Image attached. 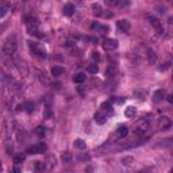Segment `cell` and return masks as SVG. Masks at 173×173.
<instances>
[{
	"mask_svg": "<svg viewBox=\"0 0 173 173\" xmlns=\"http://www.w3.org/2000/svg\"><path fill=\"white\" fill-rule=\"evenodd\" d=\"M51 115V111H50V107H46V110H45V112H43V118H46L48 119L49 116Z\"/></svg>",
	"mask_w": 173,
	"mask_h": 173,
	"instance_id": "cell-31",
	"label": "cell"
},
{
	"mask_svg": "<svg viewBox=\"0 0 173 173\" xmlns=\"http://www.w3.org/2000/svg\"><path fill=\"white\" fill-rule=\"evenodd\" d=\"M145 18H146V20H148V22L153 26L154 29H157L158 31H160V34H161V22H160V20H158L154 15H150V14H148Z\"/></svg>",
	"mask_w": 173,
	"mask_h": 173,
	"instance_id": "cell-5",
	"label": "cell"
},
{
	"mask_svg": "<svg viewBox=\"0 0 173 173\" xmlns=\"http://www.w3.org/2000/svg\"><path fill=\"white\" fill-rule=\"evenodd\" d=\"M62 12H64L65 16H72L74 12V6L71 3H66L64 6V8H62Z\"/></svg>",
	"mask_w": 173,
	"mask_h": 173,
	"instance_id": "cell-10",
	"label": "cell"
},
{
	"mask_svg": "<svg viewBox=\"0 0 173 173\" xmlns=\"http://www.w3.org/2000/svg\"><path fill=\"white\" fill-rule=\"evenodd\" d=\"M16 51V38L15 37H8L3 45V53L6 56H14Z\"/></svg>",
	"mask_w": 173,
	"mask_h": 173,
	"instance_id": "cell-1",
	"label": "cell"
},
{
	"mask_svg": "<svg viewBox=\"0 0 173 173\" xmlns=\"http://www.w3.org/2000/svg\"><path fill=\"white\" fill-rule=\"evenodd\" d=\"M12 173H20V168L19 167H15L12 169Z\"/></svg>",
	"mask_w": 173,
	"mask_h": 173,
	"instance_id": "cell-38",
	"label": "cell"
},
{
	"mask_svg": "<svg viewBox=\"0 0 173 173\" xmlns=\"http://www.w3.org/2000/svg\"><path fill=\"white\" fill-rule=\"evenodd\" d=\"M61 158H62V161H65V162H69V161L72 160V154L69 153V151H65V153H62Z\"/></svg>",
	"mask_w": 173,
	"mask_h": 173,
	"instance_id": "cell-27",
	"label": "cell"
},
{
	"mask_svg": "<svg viewBox=\"0 0 173 173\" xmlns=\"http://www.w3.org/2000/svg\"><path fill=\"white\" fill-rule=\"evenodd\" d=\"M116 29H118L120 32H127L128 30H130V22L126 20V19L119 20V22L116 23Z\"/></svg>",
	"mask_w": 173,
	"mask_h": 173,
	"instance_id": "cell-7",
	"label": "cell"
},
{
	"mask_svg": "<svg viewBox=\"0 0 173 173\" xmlns=\"http://www.w3.org/2000/svg\"><path fill=\"white\" fill-rule=\"evenodd\" d=\"M103 49L106 51H112V50H115L116 48H118V42L115 41V39H112V38H107L103 41Z\"/></svg>",
	"mask_w": 173,
	"mask_h": 173,
	"instance_id": "cell-2",
	"label": "cell"
},
{
	"mask_svg": "<svg viewBox=\"0 0 173 173\" xmlns=\"http://www.w3.org/2000/svg\"><path fill=\"white\" fill-rule=\"evenodd\" d=\"M156 61H157L156 53H154V51H150V50H149V62H150V64H154Z\"/></svg>",
	"mask_w": 173,
	"mask_h": 173,
	"instance_id": "cell-28",
	"label": "cell"
},
{
	"mask_svg": "<svg viewBox=\"0 0 173 173\" xmlns=\"http://www.w3.org/2000/svg\"><path fill=\"white\" fill-rule=\"evenodd\" d=\"M149 126H150V123H149L148 119H141L139 122L137 123V133L138 134H143L146 130H149Z\"/></svg>",
	"mask_w": 173,
	"mask_h": 173,
	"instance_id": "cell-4",
	"label": "cell"
},
{
	"mask_svg": "<svg viewBox=\"0 0 173 173\" xmlns=\"http://www.w3.org/2000/svg\"><path fill=\"white\" fill-rule=\"evenodd\" d=\"M76 45V42L72 41V39H68L66 42H65V46H68V48H71V46H74Z\"/></svg>",
	"mask_w": 173,
	"mask_h": 173,
	"instance_id": "cell-32",
	"label": "cell"
},
{
	"mask_svg": "<svg viewBox=\"0 0 173 173\" xmlns=\"http://www.w3.org/2000/svg\"><path fill=\"white\" fill-rule=\"evenodd\" d=\"M134 96L137 97V99H142V100H143L145 97H146V91H143V89H142V91H135Z\"/></svg>",
	"mask_w": 173,
	"mask_h": 173,
	"instance_id": "cell-23",
	"label": "cell"
},
{
	"mask_svg": "<svg viewBox=\"0 0 173 173\" xmlns=\"http://www.w3.org/2000/svg\"><path fill=\"white\" fill-rule=\"evenodd\" d=\"M157 10L160 14H165V7H157Z\"/></svg>",
	"mask_w": 173,
	"mask_h": 173,
	"instance_id": "cell-36",
	"label": "cell"
},
{
	"mask_svg": "<svg viewBox=\"0 0 173 173\" xmlns=\"http://www.w3.org/2000/svg\"><path fill=\"white\" fill-rule=\"evenodd\" d=\"M169 173H173V169H170V172Z\"/></svg>",
	"mask_w": 173,
	"mask_h": 173,
	"instance_id": "cell-41",
	"label": "cell"
},
{
	"mask_svg": "<svg viewBox=\"0 0 173 173\" xmlns=\"http://www.w3.org/2000/svg\"><path fill=\"white\" fill-rule=\"evenodd\" d=\"M100 108H102V111H104V112H112V104L108 102H104V103H102Z\"/></svg>",
	"mask_w": 173,
	"mask_h": 173,
	"instance_id": "cell-19",
	"label": "cell"
},
{
	"mask_svg": "<svg viewBox=\"0 0 173 173\" xmlns=\"http://www.w3.org/2000/svg\"><path fill=\"white\" fill-rule=\"evenodd\" d=\"M95 122L99 123V125H103V123L106 122V114L103 111H97L95 114Z\"/></svg>",
	"mask_w": 173,
	"mask_h": 173,
	"instance_id": "cell-13",
	"label": "cell"
},
{
	"mask_svg": "<svg viewBox=\"0 0 173 173\" xmlns=\"http://www.w3.org/2000/svg\"><path fill=\"white\" fill-rule=\"evenodd\" d=\"M30 48H31L32 50H34V53H35L37 56H39V57H45V56H46L45 50L39 48V46L37 45V43H30Z\"/></svg>",
	"mask_w": 173,
	"mask_h": 173,
	"instance_id": "cell-12",
	"label": "cell"
},
{
	"mask_svg": "<svg viewBox=\"0 0 173 173\" xmlns=\"http://www.w3.org/2000/svg\"><path fill=\"white\" fill-rule=\"evenodd\" d=\"M46 149H48V146H46L43 142H41V143L38 145H34V146H31V148L27 149V151L31 154H41V153H45Z\"/></svg>",
	"mask_w": 173,
	"mask_h": 173,
	"instance_id": "cell-3",
	"label": "cell"
},
{
	"mask_svg": "<svg viewBox=\"0 0 173 173\" xmlns=\"http://www.w3.org/2000/svg\"><path fill=\"white\" fill-rule=\"evenodd\" d=\"M167 100H168V102H169V103H170V104H173V93H170L169 96H168V97H167Z\"/></svg>",
	"mask_w": 173,
	"mask_h": 173,
	"instance_id": "cell-34",
	"label": "cell"
},
{
	"mask_svg": "<svg viewBox=\"0 0 173 173\" xmlns=\"http://www.w3.org/2000/svg\"><path fill=\"white\" fill-rule=\"evenodd\" d=\"M135 114H137V108H135V107H133V106L127 107V108H126V111H125V115L127 116V118H134Z\"/></svg>",
	"mask_w": 173,
	"mask_h": 173,
	"instance_id": "cell-14",
	"label": "cell"
},
{
	"mask_svg": "<svg viewBox=\"0 0 173 173\" xmlns=\"http://www.w3.org/2000/svg\"><path fill=\"white\" fill-rule=\"evenodd\" d=\"M92 10H93V15H96V16H102L103 15V10H102V7H100V4H92Z\"/></svg>",
	"mask_w": 173,
	"mask_h": 173,
	"instance_id": "cell-18",
	"label": "cell"
},
{
	"mask_svg": "<svg viewBox=\"0 0 173 173\" xmlns=\"http://www.w3.org/2000/svg\"><path fill=\"white\" fill-rule=\"evenodd\" d=\"M1 12H0V16H4V14H6V7H1Z\"/></svg>",
	"mask_w": 173,
	"mask_h": 173,
	"instance_id": "cell-39",
	"label": "cell"
},
{
	"mask_svg": "<svg viewBox=\"0 0 173 173\" xmlns=\"http://www.w3.org/2000/svg\"><path fill=\"white\" fill-rule=\"evenodd\" d=\"M25 110H26V112L31 114V112L34 111V103H32V102H27L25 104Z\"/></svg>",
	"mask_w": 173,
	"mask_h": 173,
	"instance_id": "cell-25",
	"label": "cell"
},
{
	"mask_svg": "<svg viewBox=\"0 0 173 173\" xmlns=\"http://www.w3.org/2000/svg\"><path fill=\"white\" fill-rule=\"evenodd\" d=\"M50 102H51V99H50V96H46V99H45V103H46V106H50Z\"/></svg>",
	"mask_w": 173,
	"mask_h": 173,
	"instance_id": "cell-35",
	"label": "cell"
},
{
	"mask_svg": "<svg viewBox=\"0 0 173 173\" xmlns=\"http://www.w3.org/2000/svg\"><path fill=\"white\" fill-rule=\"evenodd\" d=\"M81 160H88V158H89V156H81Z\"/></svg>",
	"mask_w": 173,
	"mask_h": 173,
	"instance_id": "cell-40",
	"label": "cell"
},
{
	"mask_svg": "<svg viewBox=\"0 0 173 173\" xmlns=\"http://www.w3.org/2000/svg\"><path fill=\"white\" fill-rule=\"evenodd\" d=\"M118 73H119V71H118V66L116 65H110L108 68H107V71H106V76L108 77V79H112V77H115V76H118Z\"/></svg>",
	"mask_w": 173,
	"mask_h": 173,
	"instance_id": "cell-8",
	"label": "cell"
},
{
	"mask_svg": "<svg viewBox=\"0 0 173 173\" xmlns=\"http://www.w3.org/2000/svg\"><path fill=\"white\" fill-rule=\"evenodd\" d=\"M86 71L89 72L91 74H96L97 72H99V68H97V65L93 62V64H89L88 65V68H86Z\"/></svg>",
	"mask_w": 173,
	"mask_h": 173,
	"instance_id": "cell-20",
	"label": "cell"
},
{
	"mask_svg": "<svg viewBox=\"0 0 173 173\" xmlns=\"http://www.w3.org/2000/svg\"><path fill=\"white\" fill-rule=\"evenodd\" d=\"M133 161H134V158L133 157H126V158H123L122 160V164L123 165H128V164H131Z\"/></svg>",
	"mask_w": 173,
	"mask_h": 173,
	"instance_id": "cell-29",
	"label": "cell"
},
{
	"mask_svg": "<svg viewBox=\"0 0 173 173\" xmlns=\"http://www.w3.org/2000/svg\"><path fill=\"white\" fill-rule=\"evenodd\" d=\"M27 31H29L30 35H35V37H41L38 31V27H27Z\"/></svg>",
	"mask_w": 173,
	"mask_h": 173,
	"instance_id": "cell-22",
	"label": "cell"
},
{
	"mask_svg": "<svg viewBox=\"0 0 173 173\" xmlns=\"http://www.w3.org/2000/svg\"><path fill=\"white\" fill-rule=\"evenodd\" d=\"M85 80H86V76H85L84 73H77L76 76L73 77V81H74V83H77V84L84 83Z\"/></svg>",
	"mask_w": 173,
	"mask_h": 173,
	"instance_id": "cell-16",
	"label": "cell"
},
{
	"mask_svg": "<svg viewBox=\"0 0 173 173\" xmlns=\"http://www.w3.org/2000/svg\"><path fill=\"white\" fill-rule=\"evenodd\" d=\"M25 158H26V156L25 154H16L15 157H14V162L15 164H20V162H23V161H25Z\"/></svg>",
	"mask_w": 173,
	"mask_h": 173,
	"instance_id": "cell-24",
	"label": "cell"
},
{
	"mask_svg": "<svg viewBox=\"0 0 173 173\" xmlns=\"http://www.w3.org/2000/svg\"><path fill=\"white\" fill-rule=\"evenodd\" d=\"M62 73H64V68H61V66H53L51 68V76L60 77Z\"/></svg>",
	"mask_w": 173,
	"mask_h": 173,
	"instance_id": "cell-15",
	"label": "cell"
},
{
	"mask_svg": "<svg viewBox=\"0 0 173 173\" xmlns=\"http://www.w3.org/2000/svg\"><path fill=\"white\" fill-rule=\"evenodd\" d=\"M170 126H172V120H170L168 116L160 118V120H158V128H161V130H167V128H169Z\"/></svg>",
	"mask_w": 173,
	"mask_h": 173,
	"instance_id": "cell-6",
	"label": "cell"
},
{
	"mask_svg": "<svg viewBox=\"0 0 173 173\" xmlns=\"http://www.w3.org/2000/svg\"><path fill=\"white\" fill-rule=\"evenodd\" d=\"M35 134L38 135V137H43V135H45V127H43V126H38V127L35 128Z\"/></svg>",
	"mask_w": 173,
	"mask_h": 173,
	"instance_id": "cell-26",
	"label": "cell"
},
{
	"mask_svg": "<svg viewBox=\"0 0 173 173\" xmlns=\"http://www.w3.org/2000/svg\"><path fill=\"white\" fill-rule=\"evenodd\" d=\"M74 146H76L77 149H80V150H84V149L86 148L85 142H84L83 139H76V141H74Z\"/></svg>",
	"mask_w": 173,
	"mask_h": 173,
	"instance_id": "cell-21",
	"label": "cell"
},
{
	"mask_svg": "<svg viewBox=\"0 0 173 173\" xmlns=\"http://www.w3.org/2000/svg\"><path fill=\"white\" fill-rule=\"evenodd\" d=\"M106 3L108 4V6H119L120 1H118V0H107Z\"/></svg>",
	"mask_w": 173,
	"mask_h": 173,
	"instance_id": "cell-30",
	"label": "cell"
},
{
	"mask_svg": "<svg viewBox=\"0 0 173 173\" xmlns=\"http://www.w3.org/2000/svg\"><path fill=\"white\" fill-rule=\"evenodd\" d=\"M92 58L95 60V61H99V60H100L99 53H97V51H93V53H92Z\"/></svg>",
	"mask_w": 173,
	"mask_h": 173,
	"instance_id": "cell-33",
	"label": "cell"
},
{
	"mask_svg": "<svg viewBox=\"0 0 173 173\" xmlns=\"http://www.w3.org/2000/svg\"><path fill=\"white\" fill-rule=\"evenodd\" d=\"M172 80H173V76H172Z\"/></svg>",
	"mask_w": 173,
	"mask_h": 173,
	"instance_id": "cell-42",
	"label": "cell"
},
{
	"mask_svg": "<svg viewBox=\"0 0 173 173\" xmlns=\"http://www.w3.org/2000/svg\"><path fill=\"white\" fill-rule=\"evenodd\" d=\"M103 16H104V18H111L112 12H103Z\"/></svg>",
	"mask_w": 173,
	"mask_h": 173,
	"instance_id": "cell-37",
	"label": "cell"
},
{
	"mask_svg": "<svg viewBox=\"0 0 173 173\" xmlns=\"http://www.w3.org/2000/svg\"><path fill=\"white\" fill-rule=\"evenodd\" d=\"M127 134H128V127H127V126H120V127L118 128L119 138H125Z\"/></svg>",
	"mask_w": 173,
	"mask_h": 173,
	"instance_id": "cell-17",
	"label": "cell"
},
{
	"mask_svg": "<svg viewBox=\"0 0 173 173\" xmlns=\"http://www.w3.org/2000/svg\"><path fill=\"white\" fill-rule=\"evenodd\" d=\"M25 22L27 25V27H38V19L34 18V16H26L25 18Z\"/></svg>",
	"mask_w": 173,
	"mask_h": 173,
	"instance_id": "cell-9",
	"label": "cell"
},
{
	"mask_svg": "<svg viewBox=\"0 0 173 173\" xmlns=\"http://www.w3.org/2000/svg\"><path fill=\"white\" fill-rule=\"evenodd\" d=\"M164 97H165V91L158 89V91H156L154 95H153V102L154 103H160V102H162Z\"/></svg>",
	"mask_w": 173,
	"mask_h": 173,
	"instance_id": "cell-11",
	"label": "cell"
}]
</instances>
